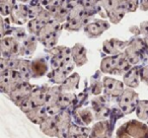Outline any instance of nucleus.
Here are the masks:
<instances>
[{
  "mask_svg": "<svg viewBox=\"0 0 148 138\" xmlns=\"http://www.w3.org/2000/svg\"><path fill=\"white\" fill-rule=\"evenodd\" d=\"M40 129L44 134L50 137H55L58 135L57 124H56L55 117H48L43 123L40 125Z\"/></svg>",
  "mask_w": 148,
  "mask_h": 138,
  "instance_id": "4be33fe9",
  "label": "nucleus"
},
{
  "mask_svg": "<svg viewBox=\"0 0 148 138\" xmlns=\"http://www.w3.org/2000/svg\"><path fill=\"white\" fill-rule=\"evenodd\" d=\"M122 54V53H121ZM121 54L117 56H108L103 58L101 63V71L106 74H114L115 75L116 69H117L118 63L121 58Z\"/></svg>",
  "mask_w": 148,
  "mask_h": 138,
  "instance_id": "f3484780",
  "label": "nucleus"
},
{
  "mask_svg": "<svg viewBox=\"0 0 148 138\" xmlns=\"http://www.w3.org/2000/svg\"><path fill=\"white\" fill-rule=\"evenodd\" d=\"M10 36L14 38L16 41H18L19 44H21L27 39L29 35L25 33V29H23V27H13V29H11Z\"/></svg>",
  "mask_w": 148,
  "mask_h": 138,
  "instance_id": "f704fd0d",
  "label": "nucleus"
},
{
  "mask_svg": "<svg viewBox=\"0 0 148 138\" xmlns=\"http://www.w3.org/2000/svg\"><path fill=\"white\" fill-rule=\"evenodd\" d=\"M29 19V6L25 4H16L12 13L10 14L11 23L21 25H25Z\"/></svg>",
  "mask_w": 148,
  "mask_h": 138,
  "instance_id": "ddd939ff",
  "label": "nucleus"
},
{
  "mask_svg": "<svg viewBox=\"0 0 148 138\" xmlns=\"http://www.w3.org/2000/svg\"><path fill=\"white\" fill-rule=\"evenodd\" d=\"M56 124H57L58 129V138H68L69 130L71 127V117L70 113L67 110H63L60 114H58L55 117Z\"/></svg>",
  "mask_w": 148,
  "mask_h": 138,
  "instance_id": "6e6552de",
  "label": "nucleus"
},
{
  "mask_svg": "<svg viewBox=\"0 0 148 138\" xmlns=\"http://www.w3.org/2000/svg\"><path fill=\"white\" fill-rule=\"evenodd\" d=\"M139 8L143 11H147L148 10V1H140Z\"/></svg>",
  "mask_w": 148,
  "mask_h": 138,
  "instance_id": "a18cd8bd",
  "label": "nucleus"
},
{
  "mask_svg": "<svg viewBox=\"0 0 148 138\" xmlns=\"http://www.w3.org/2000/svg\"><path fill=\"white\" fill-rule=\"evenodd\" d=\"M113 23H119L127 13V1H99Z\"/></svg>",
  "mask_w": 148,
  "mask_h": 138,
  "instance_id": "f03ea898",
  "label": "nucleus"
},
{
  "mask_svg": "<svg viewBox=\"0 0 148 138\" xmlns=\"http://www.w3.org/2000/svg\"><path fill=\"white\" fill-rule=\"evenodd\" d=\"M130 45V41H121L118 39L106 40L103 43V51L109 56H117L123 53Z\"/></svg>",
  "mask_w": 148,
  "mask_h": 138,
  "instance_id": "1a4fd4ad",
  "label": "nucleus"
},
{
  "mask_svg": "<svg viewBox=\"0 0 148 138\" xmlns=\"http://www.w3.org/2000/svg\"><path fill=\"white\" fill-rule=\"evenodd\" d=\"M89 134L90 133H88L86 127L72 123L69 130V134H68V138H88Z\"/></svg>",
  "mask_w": 148,
  "mask_h": 138,
  "instance_id": "a878e982",
  "label": "nucleus"
},
{
  "mask_svg": "<svg viewBox=\"0 0 148 138\" xmlns=\"http://www.w3.org/2000/svg\"><path fill=\"white\" fill-rule=\"evenodd\" d=\"M118 138H148V127L138 121H130L121 126Z\"/></svg>",
  "mask_w": 148,
  "mask_h": 138,
  "instance_id": "f257e3e1",
  "label": "nucleus"
},
{
  "mask_svg": "<svg viewBox=\"0 0 148 138\" xmlns=\"http://www.w3.org/2000/svg\"><path fill=\"white\" fill-rule=\"evenodd\" d=\"M49 89L50 87H47V85H43V87H37V85H35L29 99H31L32 103L34 104V106L36 108L45 106Z\"/></svg>",
  "mask_w": 148,
  "mask_h": 138,
  "instance_id": "2eb2a0df",
  "label": "nucleus"
},
{
  "mask_svg": "<svg viewBox=\"0 0 148 138\" xmlns=\"http://www.w3.org/2000/svg\"><path fill=\"white\" fill-rule=\"evenodd\" d=\"M142 67H132V69L124 75V84L127 85L128 89H135L139 87L140 83V71Z\"/></svg>",
  "mask_w": 148,
  "mask_h": 138,
  "instance_id": "a211bd4d",
  "label": "nucleus"
},
{
  "mask_svg": "<svg viewBox=\"0 0 148 138\" xmlns=\"http://www.w3.org/2000/svg\"><path fill=\"white\" fill-rule=\"evenodd\" d=\"M43 9H44V7L42 6L40 2L31 3V5H29V21L35 19L36 17L39 16V14L43 11Z\"/></svg>",
  "mask_w": 148,
  "mask_h": 138,
  "instance_id": "72a5a7b5",
  "label": "nucleus"
},
{
  "mask_svg": "<svg viewBox=\"0 0 148 138\" xmlns=\"http://www.w3.org/2000/svg\"><path fill=\"white\" fill-rule=\"evenodd\" d=\"M110 29V23L103 19H95L84 27V33L88 38L95 39L103 35V32Z\"/></svg>",
  "mask_w": 148,
  "mask_h": 138,
  "instance_id": "9d476101",
  "label": "nucleus"
},
{
  "mask_svg": "<svg viewBox=\"0 0 148 138\" xmlns=\"http://www.w3.org/2000/svg\"><path fill=\"white\" fill-rule=\"evenodd\" d=\"M38 37L33 35H29L27 38L21 43V55H32L37 49Z\"/></svg>",
  "mask_w": 148,
  "mask_h": 138,
  "instance_id": "5701e85b",
  "label": "nucleus"
},
{
  "mask_svg": "<svg viewBox=\"0 0 148 138\" xmlns=\"http://www.w3.org/2000/svg\"><path fill=\"white\" fill-rule=\"evenodd\" d=\"M103 83L101 82L99 79H91V83H90V91L92 95H97L99 97L101 93H103Z\"/></svg>",
  "mask_w": 148,
  "mask_h": 138,
  "instance_id": "e433bc0d",
  "label": "nucleus"
},
{
  "mask_svg": "<svg viewBox=\"0 0 148 138\" xmlns=\"http://www.w3.org/2000/svg\"><path fill=\"white\" fill-rule=\"evenodd\" d=\"M129 30H130V32H131L132 34H134L135 36L141 35V32H140V29L138 25H133V27H131Z\"/></svg>",
  "mask_w": 148,
  "mask_h": 138,
  "instance_id": "c03bdc74",
  "label": "nucleus"
},
{
  "mask_svg": "<svg viewBox=\"0 0 148 138\" xmlns=\"http://www.w3.org/2000/svg\"><path fill=\"white\" fill-rule=\"evenodd\" d=\"M18 107H19V109H21V111L25 114V115H27V113H29L34 108H36L35 106H34V104L32 103V101H31L29 97H27V99H25V101L21 102V103L18 105Z\"/></svg>",
  "mask_w": 148,
  "mask_h": 138,
  "instance_id": "58836bf2",
  "label": "nucleus"
},
{
  "mask_svg": "<svg viewBox=\"0 0 148 138\" xmlns=\"http://www.w3.org/2000/svg\"><path fill=\"white\" fill-rule=\"evenodd\" d=\"M10 19H1V38H5L7 36H10L11 29L9 27Z\"/></svg>",
  "mask_w": 148,
  "mask_h": 138,
  "instance_id": "ea45409f",
  "label": "nucleus"
},
{
  "mask_svg": "<svg viewBox=\"0 0 148 138\" xmlns=\"http://www.w3.org/2000/svg\"><path fill=\"white\" fill-rule=\"evenodd\" d=\"M77 118L79 119V122L85 127V126H88L93 121L95 115L89 109H82L77 112Z\"/></svg>",
  "mask_w": 148,
  "mask_h": 138,
  "instance_id": "7c9ffc66",
  "label": "nucleus"
},
{
  "mask_svg": "<svg viewBox=\"0 0 148 138\" xmlns=\"http://www.w3.org/2000/svg\"><path fill=\"white\" fill-rule=\"evenodd\" d=\"M89 138H110V125L107 121H99L92 127Z\"/></svg>",
  "mask_w": 148,
  "mask_h": 138,
  "instance_id": "aec40b11",
  "label": "nucleus"
},
{
  "mask_svg": "<svg viewBox=\"0 0 148 138\" xmlns=\"http://www.w3.org/2000/svg\"><path fill=\"white\" fill-rule=\"evenodd\" d=\"M18 58H3L0 59V72L3 73L7 70H17L21 64Z\"/></svg>",
  "mask_w": 148,
  "mask_h": 138,
  "instance_id": "393cba45",
  "label": "nucleus"
},
{
  "mask_svg": "<svg viewBox=\"0 0 148 138\" xmlns=\"http://www.w3.org/2000/svg\"><path fill=\"white\" fill-rule=\"evenodd\" d=\"M75 101V95L74 93H67V91H61L59 97V105L62 110H66L69 106H71Z\"/></svg>",
  "mask_w": 148,
  "mask_h": 138,
  "instance_id": "c756f323",
  "label": "nucleus"
},
{
  "mask_svg": "<svg viewBox=\"0 0 148 138\" xmlns=\"http://www.w3.org/2000/svg\"><path fill=\"white\" fill-rule=\"evenodd\" d=\"M31 64H32V61H29V60L21 59L19 67H18V69H17V71L19 72L21 78L23 79L25 82H29V79L33 78V76H32Z\"/></svg>",
  "mask_w": 148,
  "mask_h": 138,
  "instance_id": "bb28decb",
  "label": "nucleus"
},
{
  "mask_svg": "<svg viewBox=\"0 0 148 138\" xmlns=\"http://www.w3.org/2000/svg\"><path fill=\"white\" fill-rule=\"evenodd\" d=\"M63 1H56V0H50V1H41V5L44 6V8L46 10H48L49 12H54L57 8H59L62 5Z\"/></svg>",
  "mask_w": 148,
  "mask_h": 138,
  "instance_id": "c9c22d12",
  "label": "nucleus"
},
{
  "mask_svg": "<svg viewBox=\"0 0 148 138\" xmlns=\"http://www.w3.org/2000/svg\"><path fill=\"white\" fill-rule=\"evenodd\" d=\"M144 42H145V44H146V46H147V48H148V37H145L144 38Z\"/></svg>",
  "mask_w": 148,
  "mask_h": 138,
  "instance_id": "49530a36",
  "label": "nucleus"
},
{
  "mask_svg": "<svg viewBox=\"0 0 148 138\" xmlns=\"http://www.w3.org/2000/svg\"><path fill=\"white\" fill-rule=\"evenodd\" d=\"M61 95V89L60 87H50L48 91L47 99H46L45 107L47 113L50 117H56L58 114L61 113L63 110L59 105V97Z\"/></svg>",
  "mask_w": 148,
  "mask_h": 138,
  "instance_id": "39448f33",
  "label": "nucleus"
},
{
  "mask_svg": "<svg viewBox=\"0 0 148 138\" xmlns=\"http://www.w3.org/2000/svg\"><path fill=\"white\" fill-rule=\"evenodd\" d=\"M103 93H105L106 97H110V99H119L125 91L124 82L118 80V79L105 76L103 78Z\"/></svg>",
  "mask_w": 148,
  "mask_h": 138,
  "instance_id": "423d86ee",
  "label": "nucleus"
},
{
  "mask_svg": "<svg viewBox=\"0 0 148 138\" xmlns=\"http://www.w3.org/2000/svg\"><path fill=\"white\" fill-rule=\"evenodd\" d=\"M140 79L142 80V82H144L146 85H148V66H144V67L141 68Z\"/></svg>",
  "mask_w": 148,
  "mask_h": 138,
  "instance_id": "a19ab883",
  "label": "nucleus"
},
{
  "mask_svg": "<svg viewBox=\"0 0 148 138\" xmlns=\"http://www.w3.org/2000/svg\"><path fill=\"white\" fill-rule=\"evenodd\" d=\"M124 53H125L128 61H129L132 65H137L138 63H140V62L143 60V57H142L141 54H140L138 51H136V50L130 45L126 48Z\"/></svg>",
  "mask_w": 148,
  "mask_h": 138,
  "instance_id": "c85d7f7f",
  "label": "nucleus"
},
{
  "mask_svg": "<svg viewBox=\"0 0 148 138\" xmlns=\"http://www.w3.org/2000/svg\"><path fill=\"white\" fill-rule=\"evenodd\" d=\"M61 27H62L61 23H57L56 21L52 19L50 23H48L47 25L41 30L40 34L38 35V40L42 43V42L52 38L53 36L58 35V34H60Z\"/></svg>",
  "mask_w": 148,
  "mask_h": 138,
  "instance_id": "4468645a",
  "label": "nucleus"
},
{
  "mask_svg": "<svg viewBox=\"0 0 148 138\" xmlns=\"http://www.w3.org/2000/svg\"><path fill=\"white\" fill-rule=\"evenodd\" d=\"M34 87H35V85H32L29 82H23L14 91H12L8 97L18 107V105L21 102L31 97L32 93L34 91Z\"/></svg>",
  "mask_w": 148,
  "mask_h": 138,
  "instance_id": "9b49d317",
  "label": "nucleus"
},
{
  "mask_svg": "<svg viewBox=\"0 0 148 138\" xmlns=\"http://www.w3.org/2000/svg\"><path fill=\"white\" fill-rule=\"evenodd\" d=\"M136 115L138 119L148 121V101H140L136 108Z\"/></svg>",
  "mask_w": 148,
  "mask_h": 138,
  "instance_id": "473e14b6",
  "label": "nucleus"
},
{
  "mask_svg": "<svg viewBox=\"0 0 148 138\" xmlns=\"http://www.w3.org/2000/svg\"><path fill=\"white\" fill-rule=\"evenodd\" d=\"M16 6L15 1H7V0H1L0 1V12L2 16H7L12 13L14 7Z\"/></svg>",
  "mask_w": 148,
  "mask_h": 138,
  "instance_id": "2f4dec72",
  "label": "nucleus"
},
{
  "mask_svg": "<svg viewBox=\"0 0 148 138\" xmlns=\"http://www.w3.org/2000/svg\"><path fill=\"white\" fill-rule=\"evenodd\" d=\"M31 69H32V76H33V78H39V77L44 76L47 73L49 67H48V63L45 59H43V58H37V59L32 61Z\"/></svg>",
  "mask_w": 148,
  "mask_h": 138,
  "instance_id": "6ab92c4d",
  "label": "nucleus"
},
{
  "mask_svg": "<svg viewBox=\"0 0 148 138\" xmlns=\"http://www.w3.org/2000/svg\"><path fill=\"white\" fill-rule=\"evenodd\" d=\"M71 54H72V59H73L74 63L77 67H81L84 64L87 63L88 59H87V51L85 47L80 43L75 44L73 48H71Z\"/></svg>",
  "mask_w": 148,
  "mask_h": 138,
  "instance_id": "dca6fc26",
  "label": "nucleus"
},
{
  "mask_svg": "<svg viewBox=\"0 0 148 138\" xmlns=\"http://www.w3.org/2000/svg\"><path fill=\"white\" fill-rule=\"evenodd\" d=\"M25 82L17 70H7L0 74V89L6 95H10Z\"/></svg>",
  "mask_w": 148,
  "mask_h": 138,
  "instance_id": "7ed1b4c3",
  "label": "nucleus"
},
{
  "mask_svg": "<svg viewBox=\"0 0 148 138\" xmlns=\"http://www.w3.org/2000/svg\"><path fill=\"white\" fill-rule=\"evenodd\" d=\"M118 103L123 114H131L133 111H136L139 103V95L132 89H126L123 95L119 97Z\"/></svg>",
  "mask_w": 148,
  "mask_h": 138,
  "instance_id": "20e7f679",
  "label": "nucleus"
},
{
  "mask_svg": "<svg viewBox=\"0 0 148 138\" xmlns=\"http://www.w3.org/2000/svg\"><path fill=\"white\" fill-rule=\"evenodd\" d=\"M140 6V1H127V12H134Z\"/></svg>",
  "mask_w": 148,
  "mask_h": 138,
  "instance_id": "79ce46f5",
  "label": "nucleus"
},
{
  "mask_svg": "<svg viewBox=\"0 0 148 138\" xmlns=\"http://www.w3.org/2000/svg\"><path fill=\"white\" fill-rule=\"evenodd\" d=\"M74 66H76V65H75L74 62H72V63L68 64V65L58 68L56 70H52V73H51L52 81H53L54 83H57V84H60V85L63 84L66 79L71 75L72 70L74 69Z\"/></svg>",
  "mask_w": 148,
  "mask_h": 138,
  "instance_id": "f8f14e48",
  "label": "nucleus"
},
{
  "mask_svg": "<svg viewBox=\"0 0 148 138\" xmlns=\"http://www.w3.org/2000/svg\"><path fill=\"white\" fill-rule=\"evenodd\" d=\"M95 117L97 118V120H106L109 118L110 116V113H111V111H110L109 108H107L106 106H103V107L99 108V109L95 110Z\"/></svg>",
  "mask_w": 148,
  "mask_h": 138,
  "instance_id": "4c0bfd02",
  "label": "nucleus"
},
{
  "mask_svg": "<svg viewBox=\"0 0 148 138\" xmlns=\"http://www.w3.org/2000/svg\"><path fill=\"white\" fill-rule=\"evenodd\" d=\"M27 117L29 118V121H32L33 123L41 125V124L49 117V115H48V113H47L46 107L43 106V107L34 108L29 113L27 114Z\"/></svg>",
  "mask_w": 148,
  "mask_h": 138,
  "instance_id": "412c9836",
  "label": "nucleus"
},
{
  "mask_svg": "<svg viewBox=\"0 0 148 138\" xmlns=\"http://www.w3.org/2000/svg\"><path fill=\"white\" fill-rule=\"evenodd\" d=\"M79 81H80V76L78 73H72L69 77L65 80L63 84L60 85L61 91H67V93H74L78 89Z\"/></svg>",
  "mask_w": 148,
  "mask_h": 138,
  "instance_id": "b1692460",
  "label": "nucleus"
},
{
  "mask_svg": "<svg viewBox=\"0 0 148 138\" xmlns=\"http://www.w3.org/2000/svg\"><path fill=\"white\" fill-rule=\"evenodd\" d=\"M0 49L3 58H17L21 55V44L11 36L1 39Z\"/></svg>",
  "mask_w": 148,
  "mask_h": 138,
  "instance_id": "0eeeda50",
  "label": "nucleus"
},
{
  "mask_svg": "<svg viewBox=\"0 0 148 138\" xmlns=\"http://www.w3.org/2000/svg\"><path fill=\"white\" fill-rule=\"evenodd\" d=\"M131 69H132V64L128 61L125 53L123 52V53L121 54V58H120V61H119V63H118L115 75H125V74H127Z\"/></svg>",
  "mask_w": 148,
  "mask_h": 138,
  "instance_id": "cd10ccee",
  "label": "nucleus"
},
{
  "mask_svg": "<svg viewBox=\"0 0 148 138\" xmlns=\"http://www.w3.org/2000/svg\"><path fill=\"white\" fill-rule=\"evenodd\" d=\"M139 29L140 32H141V35H143L144 37H148V21L140 23Z\"/></svg>",
  "mask_w": 148,
  "mask_h": 138,
  "instance_id": "37998d69",
  "label": "nucleus"
}]
</instances>
